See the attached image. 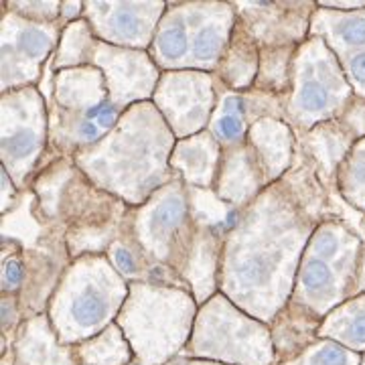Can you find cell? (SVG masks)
Segmentation results:
<instances>
[{
	"instance_id": "44dd1931",
	"label": "cell",
	"mask_w": 365,
	"mask_h": 365,
	"mask_svg": "<svg viewBox=\"0 0 365 365\" xmlns=\"http://www.w3.org/2000/svg\"><path fill=\"white\" fill-rule=\"evenodd\" d=\"M246 110L248 104L244 96L227 93L217 112L213 114V122H211V134L215 136V140L232 146L242 143L246 138V120H244Z\"/></svg>"
},
{
	"instance_id": "5b68a950",
	"label": "cell",
	"mask_w": 365,
	"mask_h": 365,
	"mask_svg": "<svg viewBox=\"0 0 365 365\" xmlns=\"http://www.w3.org/2000/svg\"><path fill=\"white\" fill-rule=\"evenodd\" d=\"M59 294H66V302L51 304V325L63 345H79L91 339L110 327L120 300L124 297V284L116 274L108 272L98 280H83V270L63 280Z\"/></svg>"
},
{
	"instance_id": "836d02e7",
	"label": "cell",
	"mask_w": 365,
	"mask_h": 365,
	"mask_svg": "<svg viewBox=\"0 0 365 365\" xmlns=\"http://www.w3.org/2000/svg\"><path fill=\"white\" fill-rule=\"evenodd\" d=\"M169 365H223V364H215V361H205V359H191V357H181L177 361H173Z\"/></svg>"
},
{
	"instance_id": "3957f363",
	"label": "cell",
	"mask_w": 365,
	"mask_h": 365,
	"mask_svg": "<svg viewBox=\"0 0 365 365\" xmlns=\"http://www.w3.org/2000/svg\"><path fill=\"white\" fill-rule=\"evenodd\" d=\"M182 353L223 365H276L270 329L222 300L197 314L193 335Z\"/></svg>"
},
{
	"instance_id": "8992f818",
	"label": "cell",
	"mask_w": 365,
	"mask_h": 365,
	"mask_svg": "<svg viewBox=\"0 0 365 365\" xmlns=\"http://www.w3.org/2000/svg\"><path fill=\"white\" fill-rule=\"evenodd\" d=\"M304 51V69L299 71V93L292 112L297 110L304 118V126L337 120L355 98L345 71L321 37L313 35Z\"/></svg>"
},
{
	"instance_id": "2e32d148",
	"label": "cell",
	"mask_w": 365,
	"mask_h": 365,
	"mask_svg": "<svg viewBox=\"0 0 365 365\" xmlns=\"http://www.w3.org/2000/svg\"><path fill=\"white\" fill-rule=\"evenodd\" d=\"M319 339L339 343L355 353H365V294L345 300L327 314L319 329Z\"/></svg>"
},
{
	"instance_id": "d4e9b609",
	"label": "cell",
	"mask_w": 365,
	"mask_h": 365,
	"mask_svg": "<svg viewBox=\"0 0 365 365\" xmlns=\"http://www.w3.org/2000/svg\"><path fill=\"white\" fill-rule=\"evenodd\" d=\"M189 39H187V29L182 23H167L158 31L155 41V57L160 63H179L181 57L187 53Z\"/></svg>"
},
{
	"instance_id": "ac0fdd59",
	"label": "cell",
	"mask_w": 365,
	"mask_h": 365,
	"mask_svg": "<svg viewBox=\"0 0 365 365\" xmlns=\"http://www.w3.org/2000/svg\"><path fill=\"white\" fill-rule=\"evenodd\" d=\"M217 160V143L213 134H199L177 146L173 167L181 170L182 179L191 185L209 187Z\"/></svg>"
},
{
	"instance_id": "7402d4cb",
	"label": "cell",
	"mask_w": 365,
	"mask_h": 365,
	"mask_svg": "<svg viewBox=\"0 0 365 365\" xmlns=\"http://www.w3.org/2000/svg\"><path fill=\"white\" fill-rule=\"evenodd\" d=\"M294 66V45L264 47L260 61V88L266 93H282L290 86V67Z\"/></svg>"
},
{
	"instance_id": "603a6c76",
	"label": "cell",
	"mask_w": 365,
	"mask_h": 365,
	"mask_svg": "<svg viewBox=\"0 0 365 365\" xmlns=\"http://www.w3.org/2000/svg\"><path fill=\"white\" fill-rule=\"evenodd\" d=\"M93 51H98V47L93 45L88 23L86 21L71 23L63 33L61 51L57 53L51 67L61 69V67H73L79 66V63H86V61H90V55Z\"/></svg>"
},
{
	"instance_id": "4fadbf2b",
	"label": "cell",
	"mask_w": 365,
	"mask_h": 365,
	"mask_svg": "<svg viewBox=\"0 0 365 365\" xmlns=\"http://www.w3.org/2000/svg\"><path fill=\"white\" fill-rule=\"evenodd\" d=\"M264 179L266 177L254 148L237 144L225 153L217 193L234 205H242L256 195V191L266 182Z\"/></svg>"
},
{
	"instance_id": "52a82bcc",
	"label": "cell",
	"mask_w": 365,
	"mask_h": 365,
	"mask_svg": "<svg viewBox=\"0 0 365 365\" xmlns=\"http://www.w3.org/2000/svg\"><path fill=\"white\" fill-rule=\"evenodd\" d=\"M311 31L335 53L353 93L365 100V9L353 13L319 9Z\"/></svg>"
},
{
	"instance_id": "7a4b0ae2",
	"label": "cell",
	"mask_w": 365,
	"mask_h": 365,
	"mask_svg": "<svg viewBox=\"0 0 365 365\" xmlns=\"http://www.w3.org/2000/svg\"><path fill=\"white\" fill-rule=\"evenodd\" d=\"M361 237L341 223H325L314 232L299 276V299L325 319L345 300L355 297Z\"/></svg>"
},
{
	"instance_id": "277c9868",
	"label": "cell",
	"mask_w": 365,
	"mask_h": 365,
	"mask_svg": "<svg viewBox=\"0 0 365 365\" xmlns=\"http://www.w3.org/2000/svg\"><path fill=\"white\" fill-rule=\"evenodd\" d=\"M57 112H53V143L57 148H78L96 143L118 120V108L108 102L102 76L96 69L63 71L57 76Z\"/></svg>"
},
{
	"instance_id": "4316f807",
	"label": "cell",
	"mask_w": 365,
	"mask_h": 365,
	"mask_svg": "<svg viewBox=\"0 0 365 365\" xmlns=\"http://www.w3.org/2000/svg\"><path fill=\"white\" fill-rule=\"evenodd\" d=\"M26 282V264L23 256H6L2 266V290L4 294H14Z\"/></svg>"
},
{
	"instance_id": "f1b7e54d",
	"label": "cell",
	"mask_w": 365,
	"mask_h": 365,
	"mask_svg": "<svg viewBox=\"0 0 365 365\" xmlns=\"http://www.w3.org/2000/svg\"><path fill=\"white\" fill-rule=\"evenodd\" d=\"M9 11H14V13L19 14V16H26V19H43V21H47V19H55V16H59L61 13V4H57V2H26V4H16V2H11L9 6H6Z\"/></svg>"
},
{
	"instance_id": "4dcf8cb0",
	"label": "cell",
	"mask_w": 365,
	"mask_h": 365,
	"mask_svg": "<svg viewBox=\"0 0 365 365\" xmlns=\"http://www.w3.org/2000/svg\"><path fill=\"white\" fill-rule=\"evenodd\" d=\"M11 182L13 181L9 179V173L4 169L2 170V209H4V211L16 201V195H14L13 185H11Z\"/></svg>"
},
{
	"instance_id": "6da1fadb",
	"label": "cell",
	"mask_w": 365,
	"mask_h": 365,
	"mask_svg": "<svg viewBox=\"0 0 365 365\" xmlns=\"http://www.w3.org/2000/svg\"><path fill=\"white\" fill-rule=\"evenodd\" d=\"M130 304L118 325L130 343L136 365H169L193 335L195 304L179 290L132 287Z\"/></svg>"
},
{
	"instance_id": "e575fe53",
	"label": "cell",
	"mask_w": 365,
	"mask_h": 365,
	"mask_svg": "<svg viewBox=\"0 0 365 365\" xmlns=\"http://www.w3.org/2000/svg\"><path fill=\"white\" fill-rule=\"evenodd\" d=\"M361 365H365V353H364V355H361Z\"/></svg>"
},
{
	"instance_id": "30bf717a",
	"label": "cell",
	"mask_w": 365,
	"mask_h": 365,
	"mask_svg": "<svg viewBox=\"0 0 365 365\" xmlns=\"http://www.w3.org/2000/svg\"><path fill=\"white\" fill-rule=\"evenodd\" d=\"M175 98H182V106L170 114L169 120L173 128L181 120V112L185 114L182 120L181 136L199 130L207 122L209 112L215 104V91L211 90V79L203 73H169L163 79L160 90Z\"/></svg>"
},
{
	"instance_id": "d6a6232c",
	"label": "cell",
	"mask_w": 365,
	"mask_h": 365,
	"mask_svg": "<svg viewBox=\"0 0 365 365\" xmlns=\"http://www.w3.org/2000/svg\"><path fill=\"white\" fill-rule=\"evenodd\" d=\"M365 294V242L359 254V266H357V280H355V297Z\"/></svg>"
},
{
	"instance_id": "ffe728a7",
	"label": "cell",
	"mask_w": 365,
	"mask_h": 365,
	"mask_svg": "<svg viewBox=\"0 0 365 365\" xmlns=\"http://www.w3.org/2000/svg\"><path fill=\"white\" fill-rule=\"evenodd\" d=\"M337 189L355 211L365 213V138L355 143L339 167Z\"/></svg>"
},
{
	"instance_id": "ba28073f",
	"label": "cell",
	"mask_w": 365,
	"mask_h": 365,
	"mask_svg": "<svg viewBox=\"0 0 365 365\" xmlns=\"http://www.w3.org/2000/svg\"><path fill=\"white\" fill-rule=\"evenodd\" d=\"M14 365H78L71 345H63L51 319L45 314L31 317L21 323L11 341Z\"/></svg>"
},
{
	"instance_id": "7c38bea8",
	"label": "cell",
	"mask_w": 365,
	"mask_h": 365,
	"mask_svg": "<svg viewBox=\"0 0 365 365\" xmlns=\"http://www.w3.org/2000/svg\"><path fill=\"white\" fill-rule=\"evenodd\" d=\"M43 144V108L31 120L25 116L14 120L4 112V132H2V157L6 163V173H13L14 182L23 181L37 160Z\"/></svg>"
},
{
	"instance_id": "1f68e13d",
	"label": "cell",
	"mask_w": 365,
	"mask_h": 365,
	"mask_svg": "<svg viewBox=\"0 0 365 365\" xmlns=\"http://www.w3.org/2000/svg\"><path fill=\"white\" fill-rule=\"evenodd\" d=\"M86 6L79 4V2H61V13L59 16L66 19V21H76L79 16V13H83Z\"/></svg>"
},
{
	"instance_id": "f546056e",
	"label": "cell",
	"mask_w": 365,
	"mask_h": 365,
	"mask_svg": "<svg viewBox=\"0 0 365 365\" xmlns=\"http://www.w3.org/2000/svg\"><path fill=\"white\" fill-rule=\"evenodd\" d=\"M319 9L339 11V13H353V11L365 9V0H323V2H319Z\"/></svg>"
},
{
	"instance_id": "83f0119b",
	"label": "cell",
	"mask_w": 365,
	"mask_h": 365,
	"mask_svg": "<svg viewBox=\"0 0 365 365\" xmlns=\"http://www.w3.org/2000/svg\"><path fill=\"white\" fill-rule=\"evenodd\" d=\"M339 122L351 132L353 138L359 143L361 138H365V100L364 98H353L351 104L343 110V114L339 116Z\"/></svg>"
},
{
	"instance_id": "9c48e42d",
	"label": "cell",
	"mask_w": 365,
	"mask_h": 365,
	"mask_svg": "<svg viewBox=\"0 0 365 365\" xmlns=\"http://www.w3.org/2000/svg\"><path fill=\"white\" fill-rule=\"evenodd\" d=\"M86 11L98 29H102L106 39L146 45L163 4H86Z\"/></svg>"
},
{
	"instance_id": "9a60e30c",
	"label": "cell",
	"mask_w": 365,
	"mask_h": 365,
	"mask_svg": "<svg viewBox=\"0 0 365 365\" xmlns=\"http://www.w3.org/2000/svg\"><path fill=\"white\" fill-rule=\"evenodd\" d=\"M250 143L266 179H276L290 160V130L280 120L264 118L250 130Z\"/></svg>"
},
{
	"instance_id": "cb8c5ba5",
	"label": "cell",
	"mask_w": 365,
	"mask_h": 365,
	"mask_svg": "<svg viewBox=\"0 0 365 365\" xmlns=\"http://www.w3.org/2000/svg\"><path fill=\"white\" fill-rule=\"evenodd\" d=\"M276 365H361V353H355L339 343L317 339L299 357Z\"/></svg>"
},
{
	"instance_id": "5bb4252c",
	"label": "cell",
	"mask_w": 365,
	"mask_h": 365,
	"mask_svg": "<svg viewBox=\"0 0 365 365\" xmlns=\"http://www.w3.org/2000/svg\"><path fill=\"white\" fill-rule=\"evenodd\" d=\"M304 143H307L309 155L314 158V163L323 170V175L329 181L337 182L339 167L357 140L337 118V120L317 124L313 130L304 136Z\"/></svg>"
},
{
	"instance_id": "e0dca14e",
	"label": "cell",
	"mask_w": 365,
	"mask_h": 365,
	"mask_svg": "<svg viewBox=\"0 0 365 365\" xmlns=\"http://www.w3.org/2000/svg\"><path fill=\"white\" fill-rule=\"evenodd\" d=\"M258 47L244 21L237 25L230 35L227 49L223 51L220 63V76L232 88H248L258 73Z\"/></svg>"
},
{
	"instance_id": "d6986e66",
	"label": "cell",
	"mask_w": 365,
	"mask_h": 365,
	"mask_svg": "<svg viewBox=\"0 0 365 365\" xmlns=\"http://www.w3.org/2000/svg\"><path fill=\"white\" fill-rule=\"evenodd\" d=\"M78 365H128L134 357L124 331L118 323L106 327L91 339L73 345Z\"/></svg>"
},
{
	"instance_id": "484cf974",
	"label": "cell",
	"mask_w": 365,
	"mask_h": 365,
	"mask_svg": "<svg viewBox=\"0 0 365 365\" xmlns=\"http://www.w3.org/2000/svg\"><path fill=\"white\" fill-rule=\"evenodd\" d=\"M108 254H110V260L116 266L120 274H124L128 278H140L144 272H148V276H150L148 266L136 256L134 250L128 248V244H124V242H112Z\"/></svg>"
},
{
	"instance_id": "8fae6325",
	"label": "cell",
	"mask_w": 365,
	"mask_h": 365,
	"mask_svg": "<svg viewBox=\"0 0 365 365\" xmlns=\"http://www.w3.org/2000/svg\"><path fill=\"white\" fill-rule=\"evenodd\" d=\"M321 323L323 319L300 302H292L287 309H280L270 329L276 364L290 361L304 349H309L319 339Z\"/></svg>"
}]
</instances>
